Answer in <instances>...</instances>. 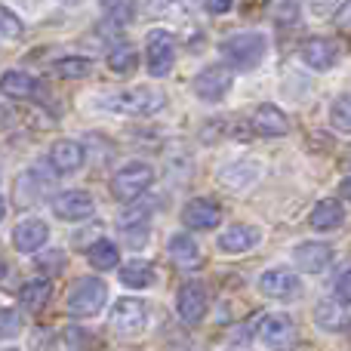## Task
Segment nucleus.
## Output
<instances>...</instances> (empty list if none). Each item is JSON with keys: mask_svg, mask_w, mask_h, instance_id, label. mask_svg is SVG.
Returning a JSON list of instances; mask_svg holds the SVG:
<instances>
[{"mask_svg": "<svg viewBox=\"0 0 351 351\" xmlns=\"http://www.w3.org/2000/svg\"><path fill=\"white\" fill-rule=\"evenodd\" d=\"M167 105V96L158 86H133V90L114 93L105 99V108L117 111V114H133V117H152Z\"/></svg>", "mask_w": 351, "mask_h": 351, "instance_id": "f257e3e1", "label": "nucleus"}, {"mask_svg": "<svg viewBox=\"0 0 351 351\" xmlns=\"http://www.w3.org/2000/svg\"><path fill=\"white\" fill-rule=\"evenodd\" d=\"M108 302V287L99 278H77L68 290V311L74 317H93Z\"/></svg>", "mask_w": 351, "mask_h": 351, "instance_id": "f03ea898", "label": "nucleus"}, {"mask_svg": "<svg viewBox=\"0 0 351 351\" xmlns=\"http://www.w3.org/2000/svg\"><path fill=\"white\" fill-rule=\"evenodd\" d=\"M222 56L228 59L231 68H237V71H253V68L262 62V56H265V37L256 34V31L234 34L222 43Z\"/></svg>", "mask_w": 351, "mask_h": 351, "instance_id": "7ed1b4c3", "label": "nucleus"}, {"mask_svg": "<svg viewBox=\"0 0 351 351\" xmlns=\"http://www.w3.org/2000/svg\"><path fill=\"white\" fill-rule=\"evenodd\" d=\"M154 182V170L148 164H130L123 167L121 173L111 179V194H114L117 200H136L142 191H148V185Z\"/></svg>", "mask_w": 351, "mask_h": 351, "instance_id": "20e7f679", "label": "nucleus"}, {"mask_svg": "<svg viewBox=\"0 0 351 351\" xmlns=\"http://www.w3.org/2000/svg\"><path fill=\"white\" fill-rule=\"evenodd\" d=\"M145 59H148V71H152L154 77H164V74H170V68H173V62H176V40H173L170 31L154 28L152 34H148Z\"/></svg>", "mask_w": 351, "mask_h": 351, "instance_id": "39448f33", "label": "nucleus"}, {"mask_svg": "<svg viewBox=\"0 0 351 351\" xmlns=\"http://www.w3.org/2000/svg\"><path fill=\"white\" fill-rule=\"evenodd\" d=\"M148 324V308L139 299H117V305L111 308V327L121 336H139Z\"/></svg>", "mask_w": 351, "mask_h": 351, "instance_id": "423d86ee", "label": "nucleus"}, {"mask_svg": "<svg viewBox=\"0 0 351 351\" xmlns=\"http://www.w3.org/2000/svg\"><path fill=\"white\" fill-rule=\"evenodd\" d=\"M176 308L185 324H200L206 315V287L200 280H185L176 296Z\"/></svg>", "mask_w": 351, "mask_h": 351, "instance_id": "0eeeda50", "label": "nucleus"}, {"mask_svg": "<svg viewBox=\"0 0 351 351\" xmlns=\"http://www.w3.org/2000/svg\"><path fill=\"white\" fill-rule=\"evenodd\" d=\"M339 56H342L339 43L330 40V37H311V40H305L302 49H299V59H302L308 68H315V71L333 68L336 62H339Z\"/></svg>", "mask_w": 351, "mask_h": 351, "instance_id": "6e6552de", "label": "nucleus"}, {"mask_svg": "<svg viewBox=\"0 0 351 351\" xmlns=\"http://www.w3.org/2000/svg\"><path fill=\"white\" fill-rule=\"evenodd\" d=\"M259 290L268 299H296L302 293V284L290 268H268L259 278Z\"/></svg>", "mask_w": 351, "mask_h": 351, "instance_id": "1a4fd4ad", "label": "nucleus"}, {"mask_svg": "<svg viewBox=\"0 0 351 351\" xmlns=\"http://www.w3.org/2000/svg\"><path fill=\"white\" fill-rule=\"evenodd\" d=\"M96 204H93L90 191H62L53 200V213L62 222H80V219H90Z\"/></svg>", "mask_w": 351, "mask_h": 351, "instance_id": "9d476101", "label": "nucleus"}, {"mask_svg": "<svg viewBox=\"0 0 351 351\" xmlns=\"http://www.w3.org/2000/svg\"><path fill=\"white\" fill-rule=\"evenodd\" d=\"M231 90V71L225 65H210L194 77V93L206 102H219Z\"/></svg>", "mask_w": 351, "mask_h": 351, "instance_id": "9b49d317", "label": "nucleus"}, {"mask_svg": "<svg viewBox=\"0 0 351 351\" xmlns=\"http://www.w3.org/2000/svg\"><path fill=\"white\" fill-rule=\"evenodd\" d=\"M293 330H296V324L287 315H259L253 324V333L265 346H287L293 339Z\"/></svg>", "mask_w": 351, "mask_h": 351, "instance_id": "f8f14e48", "label": "nucleus"}, {"mask_svg": "<svg viewBox=\"0 0 351 351\" xmlns=\"http://www.w3.org/2000/svg\"><path fill=\"white\" fill-rule=\"evenodd\" d=\"M250 123H253V133L268 136V139H278V136L290 133V121H287V114L271 102L259 105V108L253 111V121Z\"/></svg>", "mask_w": 351, "mask_h": 351, "instance_id": "ddd939ff", "label": "nucleus"}, {"mask_svg": "<svg viewBox=\"0 0 351 351\" xmlns=\"http://www.w3.org/2000/svg\"><path fill=\"white\" fill-rule=\"evenodd\" d=\"M222 222V210H219L213 200H188L185 210H182V225L185 228H194V231H204V228H216Z\"/></svg>", "mask_w": 351, "mask_h": 351, "instance_id": "4468645a", "label": "nucleus"}, {"mask_svg": "<svg viewBox=\"0 0 351 351\" xmlns=\"http://www.w3.org/2000/svg\"><path fill=\"white\" fill-rule=\"evenodd\" d=\"M47 188H49V182L43 179L40 173H34V170L22 173V176L16 179V188H12V200H16V210H28V206L40 204L43 194H47Z\"/></svg>", "mask_w": 351, "mask_h": 351, "instance_id": "2eb2a0df", "label": "nucleus"}, {"mask_svg": "<svg viewBox=\"0 0 351 351\" xmlns=\"http://www.w3.org/2000/svg\"><path fill=\"white\" fill-rule=\"evenodd\" d=\"M293 259H296V265L302 268L305 274H321L324 268L333 262V250H330L327 243L308 241V243H299L296 253H293Z\"/></svg>", "mask_w": 351, "mask_h": 351, "instance_id": "dca6fc26", "label": "nucleus"}, {"mask_svg": "<svg viewBox=\"0 0 351 351\" xmlns=\"http://www.w3.org/2000/svg\"><path fill=\"white\" fill-rule=\"evenodd\" d=\"M84 148L71 139H59L53 148H49V164L56 167V173L68 176V173H77L84 167Z\"/></svg>", "mask_w": 351, "mask_h": 351, "instance_id": "f3484780", "label": "nucleus"}, {"mask_svg": "<svg viewBox=\"0 0 351 351\" xmlns=\"http://www.w3.org/2000/svg\"><path fill=\"white\" fill-rule=\"evenodd\" d=\"M47 237H49V228L40 219H25V222H19L16 231H12V243H16V250H22V253L40 250L43 243H47Z\"/></svg>", "mask_w": 351, "mask_h": 351, "instance_id": "a211bd4d", "label": "nucleus"}, {"mask_svg": "<svg viewBox=\"0 0 351 351\" xmlns=\"http://www.w3.org/2000/svg\"><path fill=\"white\" fill-rule=\"evenodd\" d=\"M256 243H259V228H253V225H234V228L219 234V247L225 253H243V250L256 247Z\"/></svg>", "mask_w": 351, "mask_h": 351, "instance_id": "6ab92c4d", "label": "nucleus"}, {"mask_svg": "<svg viewBox=\"0 0 351 351\" xmlns=\"http://www.w3.org/2000/svg\"><path fill=\"white\" fill-rule=\"evenodd\" d=\"M49 296H53V284H49L47 278L25 280L22 290H19V302H22L28 311H40L43 305L49 302Z\"/></svg>", "mask_w": 351, "mask_h": 351, "instance_id": "aec40b11", "label": "nucleus"}, {"mask_svg": "<svg viewBox=\"0 0 351 351\" xmlns=\"http://www.w3.org/2000/svg\"><path fill=\"white\" fill-rule=\"evenodd\" d=\"M170 256H173V262L176 265H182V268H197L200 262V247L191 241V234H173L170 237Z\"/></svg>", "mask_w": 351, "mask_h": 351, "instance_id": "412c9836", "label": "nucleus"}, {"mask_svg": "<svg viewBox=\"0 0 351 351\" xmlns=\"http://www.w3.org/2000/svg\"><path fill=\"white\" fill-rule=\"evenodd\" d=\"M0 93L10 99H31L37 93V80L25 71H6L0 77Z\"/></svg>", "mask_w": 351, "mask_h": 351, "instance_id": "4be33fe9", "label": "nucleus"}, {"mask_svg": "<svg viewBox=\"0 0 351 351\" xmlns=\"http://www.w3.org/2000/svg\"><path fill=\"white\" fill-rule=\"evenodd\" d=\"M342 222H346V210L339 206V200H321L311 210V228H317V231L339 228Z\"/></svg>", "mask_w": 351, "mask_h": 351, "instance_id": "5701e85b", "label": "nucleus"}, {"mask_svg": "<svg viewBox=\"0 0 351 351\" xmlns=\"http://www.w3.org/2000/svg\"><path fill=\"white\" fill-rule=\"evenodd\" d=\"M256 176H259V167L250 164V160H241V164L225 167V170L219 173V182H222L225 188H231V191H241V188L253 185Z\"/></svg>", "mask_w": 351, "mask_h": 351, "instance_id": "b1692460", "label": "nucleus"}, {"mask_svg": "<svg viewBox=\"0 0 351 351\" xmlns=\"http://www.w3.org/2000/svg\"><path fill=\"white\" fill-rule=\"evenodd\" d=\"M117 259H121V253H117V243L111 241H96L90 243V250H86V262H90L96 271H108V268H117Z\"/></svg>", "mask_w": 351, "mask_h": 351, "instance_id": "393cba45", "label": "nucleus"}, {"mask_svg": "<svg viewBox=\"0 0 351 351\" xmlns=\"http://www.w3.org/2000/svg\"><path fill=\"white\" fill-rule=\"evenodd\" d=\"M154 278H158L154 268L148 265V262H142V259H136V262H130V265L121 268V284L133 287V290H145V287H152Z\"/></svg>", "mask_w": 351, "mask_h": 351, "instance_id": "a878e982", "label": "nucleus"}, {"mask_svg": "<svg viewBox=\"0 0 351 351\" xmlns=\"http://www.w3.org/2000/svg\"><path fill=\"white\" fill-rule=\"evenodd\" d=\"M114 25H130L139 12V0H99Z\"/></svg>", "mask_w": 351, "mask_h": 351, "instance_id": "bb28decb", "label": "nucleus"}, {"mask_svg": "<svg viewBox=\"0 0 351 351\" xmlns=\"http://www.w3.org/2000/svg\"><path fill=\"white\" fill-rule=\"evenodd\" d=\"M315 321H317V327H324V330H339L342 324H346V305L321 302L315 311Z\"/></svg>", "mask_w": 351, "mask_h": 351, "instance_id": "cd10ccee", "label": "nucleus"}, {"mask_svg": "<svg viewBox=\"0 0 351 351\" xmlns=\"http://www.w3.org/2000/svg\"><path fill=\"white\" fill-rule=\"evenodd\" d=\"M136 65H139V53H136L133 47H127V43L108 53V68H111V71L130 74V71H136Z\"/></svg>", "mask_w": 351, "mask_h": 351, "instance_id": "c85d7f7f", "label": "nucleus"}, {"mask_svg": "<svg viewBox=\"0 0 351 351\" xmlns=\"http://www.w3.org/2000/svg\"><path fill=\"white\" fill-rule=\"evenodd\" d=\"M53 71L59 74V77H65V80L86 77V74H90V62L80 59V56H68V59H59V62H56Z\"/></svg>", "mask_w": 351, "mask_h": 351, "instance_id": "c756f323", "label": "nucleus"}, {"mask_svg": "<svg viewBox=\"0 0 351 351\" xmlns=\"http://www.w3.org/2000/svg\"><path fill=\"white\" fill-rule=\"evenodd\" d=\"M330 121H333V127L339 130V133H351V93H346V96H339L333 102Z\"/></svg>", "mask_w": 351, "mask_h": 351, "instance_id": "7c9ffc66", "label": "nucleus"}, {"mask_svg": "<svg viewBox=\"0 0 351 351\" xmlns=\"http://www.w3.org/2000/svg\"><path fill=\"white\" fill-rule=\"evenodd\" d=\"M22 327H25V321L16 308H0V339H12V336H19Z\"/></svg>", "mask_w": 351, "mask_h": 351, "instance_id": "2f4dec72", "label": "nucleus"}, {"mask_svg": "<svg viewBox=\"0 0 351 351\" xmlns=\"http://www.w3.org/2000/svg\"><path fill=\"white\" fill-rule=\"evenodd\" d=\"M296 16H299V0H274L271 3V19L274 22L287 25V22H296Z\"/></svg>", "mask_w": 351, "mask_h": 351, "instance_id": "473e14b6", "label": "nucleus"}, {"mask_svg": "<svg viewBox=\"0 0 351 351\" xmlns=\"http://www.w3.org/2000/svg\"><path fill=\"white\" fill-rule=\"evenodd\" d=\"M0 34H3L6 40H19V37H22V22H19V16H12L6 6H0Z\"/></svg>", "mask_w": 351, "mask_h": 351, "instance_id": "72a5a7b5", "label": "nucleus"}, {"mask_svg": "<svg viewBox=\"0 0 351 351\" xmlns=\"http://www.w3.org/2000/svg\"><path fill=\"white\" fill-rule=\"evenodd\" d=\"M37 268L47 274H59L65 271V253H59V250H49V253H40L37 256Z\"/></svg>", "mask_w": 351, "mask_h": 351, "instance_id": "f704fd0d", "label": "nucleus"}, {"mask_svg": "<svg viewBox=\"0 0 351 351\" xmlns=\"http://www.w3.org/2000/svg\"><path fill=\"white\" fill-rule=\"evenodd\" d=\"M148 213H152V204H139V206H133V210H127L121 216V231L133 228V225H148Z\"/></svg>", "mask_w": 351, "mask_h": 351, "instance_id": "c9c22d12", "label": "nucleus"}, {"mask_svg": "<svg viewBox=\"0 0 351 351\" xmlns=\"http://www.w3.org/2000/svg\"><path fill=\"white\" fill-rule=\"evenodd\" d=\"M333 10H339V0H311V16L315 19H330Z\"/></svg>", "mask_w": 351, "mask_h": 351, "instance_id": "e433bc0d", "label": "nucleus"}, {"mask_svg": "<svg viewBox=\"0 0 351 351\" xmlns=\"http://www.w3.org/2000/svg\"><path fill=\"white\" fill-rule=\"evenodd\" d=\"M62 339H65V346L80 348V346H86V342H90V333H86V330H80V327H68L65 333H62Z\"/></svg>", "mask_w": 351, "mask_h": 351, "instance_id": "4c0bfd02", "label": "nucleus"}, {"mask_svg": "<svg viewBox=\"0 0 351 351\" xmlns=\"http://www.w3.org/2000/svg\"><path fill=\"white\" fill-rule=\"evenodd\" d=\"M231 3H234V0H204L206 12H213V16H222V12H228Z\"/></svg>", "mask_w": 351, "mask_h": 351, "instance_id": "58836bf2", "label": "nucleus"}, {"mask_svg": "<svg viewBox=\"0 0 351 351\" xmlns=\"http://www.w3.org/2000/svg\"><path fill=\"white\" fill-rule=\"evenodd\" d=\"M336 293H339L342 302H351V271H346L339 278V284H336Z\"/></svg>", "mask_w": 351, "mask_h": 351, "instance_id": "ea45409f", "label": "nucleus"}, {"mask_svg": "<svg viewBox=\"0 0 351 351\" xmlns=\"http://www.w3.org/2000/svg\"><path fill=\"white\" fill-rule=\"evenodd\" d=\"M339 194H342V197H346V200H351V179H346V182H342Z\"/></svg>", "mask_w": 351, "mask_h": 351, "instance_id": "a19ab883", "label": "nucleus"}, {"mask_svg": "<svg viewBox=\"0 0 351 351\" xmlns=\"http://www.w3.org/2000/svg\"><path fill=\"white\" fill-rule=\"evenodd\" d=\"M3 216H6V200L0 197V219H3Z\"/></svg>", "mask_w": 351, "mask_h": 351, "instance_id": "79ce46f5", "label": "nucleus"}, {"mask_svg": "<svg viewBox=\"0 0 351 351\" xmlns=\"http://www.w3.org/2000/svg\"><path fill=\"white\" fill-rule=\"evenodd\" d=\"M6 274V262H3V256H0V278Z\"/></svg>", "mask_w": 351, "mask_h": 351, "instance_id": "37998d69", "label": "nucleus"}, {"mask_svg": "<svg viewBox=\"0 0 351 351\" xmlns=\"http://www.w3.org/2000/svg\"><path fill=\"white\" fill-rule=\"evenodd\" d=\"M62 3H71L74 6V3H80V0H62Z\"/></svg>", "mask_w": 351, "mask_h": 351, "instance_id": "c03bdc74", "label": "nucleus"}]
</instances>
